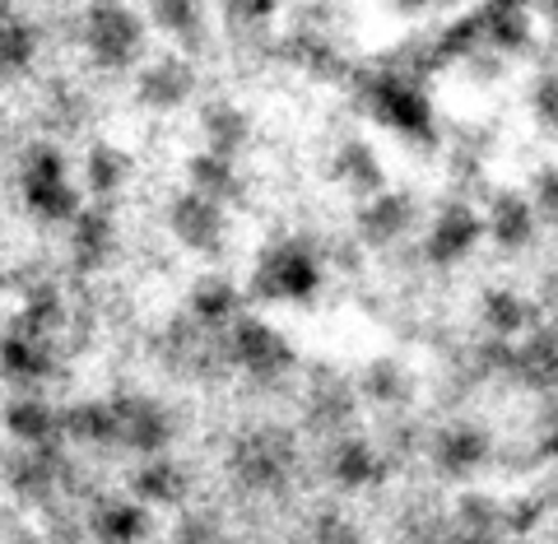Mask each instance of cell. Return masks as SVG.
Segmentation results:
<instances>
[{"label": "cell", "mask_w": 558, "mask_h": 544, "mask_svg": "<svg viewBox=\"0 0 558 544\" xmlns=\"http://www.w3.org/2000/svg\"><path fill=\"white\" fill-rule=\"evenodd\" d=\"M84 57L102 75H126L149 61V20L131 0H89L80 24Z\"/></svg>", "instance_id": "6da1fadb"}, {"label": "cell", "mask_w": 558, "mask_h": 544, "mask_svg": "<svg viewBox=\"0 0 558 544\" xmlns=\"http://www.w3.org/2000/svg\"><path fill=\"white\" fill-rule=\"evenodd\" d=\"M20 196L24 209L47 228H65L84 209V196L70 178V159L57 140H33L20 154Z\"/></svg>", "instance_id": "7a4b0ae2"}, {"label": "cell", "mask_w": 558, "mask_h": 544, "mask_svg": "<svg viewBox=\"0 0 558 544\" xmlns=\"http://www.w3.org/2000/svg\"><path fill=\"white\" fill-rule=\"evenodd\" d=\"M223 359L256 386H270L279 377H289L293 363H299L284 330L270 326L266 317H256V312H242V317L223 330Z\"/></svg>", "instance_id": "3957f363"}, {"label": "cell", "mask_w": 558, "mask_h": 544, "mask_svg": "<svg viewBox=\"0 0 558 544\" xmlns=\"http://www.w3.org/2000/svg\"><path fill=\"white\" fill-rule=\"evenodd\" d=\"M317 289H322V266L312 247L299 238H279L256 256L247 298H256V303H307Z\"/></svg>", "instance_id": "277c9868"}, {"label": "cell", "mask_w": 558, "mask_h": 544, "mask_svg": "<svg viewBox=\"0 0 558 544\" xmlns=\"http://www.w3.org/2000/svg\"><path fill=\"white\" fill-rule=\"evenodd\" d=\"M168 233L182 252L201 256V261H219L229 252V209L205 201L201 191L182 186V191H172V201H168Z\"/></svg>", "instance_id": "5b68a950"}, {"label": "cell", "mask_w": 558, "mask_h": 544, "mask_svg": "<svg viewBox=\"0 0 558 544\" xmlns=\"http://www.w3.org/2000/svg\"><path fill=\"white\" fill-rule=\"evenodd\" d=\"M112 406L121 419V447H126L135 461L140 456H163L172 447L178 419H172L163 400H154L145 391H121V396H112Z\"/></svg>", "instance_id": "8992f818"}, {"label": "cell", "mask_w": 558, "mask_h": 544, "mask_svg": "<svg viewBox=\"0 0 558 544\" xmlns=\"http://www.w3.org/2000/svg\"><path fill=\"white\" fill-rule=\"evenodd\" d=\"M196 94V61L186 51H159L135 70V102L145 112H178Z\"/></svg>", "instance_id": "52a82bcc"}, {"label": "cell", "mask_w": 558, "mask_h": 544, "mask_svg": "<svg viewBox=\"0 0 558 544\" xmlns=\"http://www.w3.org/2000/svg\"><path fill=\"white\" fill-rule=\"evenodd\" d=\"M289 443L279 433H247L238 437L233 451H229V470L242 488H256V494H266V488H279L289 475Z\"/></svg>", "instance_id": "ba28073f"}, {"label": "cell", "mask_w": 558, "mask_h": 544, "mask_svg": "<svg viewBox=\"0 0 558 544\" xmlns=\"http://www.w3.org/2000/svg\"><path fill=\"white\" fill-rule=\"evenodd\" d=\"M65 252H70V266L80 275H98L102 266L112 261L117 252V219H112V205H84L75 219L65 223Z\"/></svg>", "instance_id": "9c48e42d"}, {"label": "cell", "mask_w": 558, "mask_h": 544, "mask_svg": "<svg viewBox=\"0 0 558 544\" xmlns=\"http://www.w3.org/2000/svg\"><path fill=\"white\" fill-rule=\"evenodd\" d=\"M57 349H51L47 336H28L20 326H5L0 336V377L14 382L20 391H38L57 377Z\"/></svg>", "instance_id": "30bf717a"}, {"label": "cell", "mask_w": 558, "mask_h": 544, "mask_svg": "<svg viewBox=\"0 0 558 544\" xmlns=\"http://www.w3.org/2000/svg\"><path fill=\"white\" fill-rule=\"evenodd\" d=\"M0 424H5L14 447H61L65 443V424L61 410L43 400L38 391H14L0 410Z\"/></svg>", "instance_id": "8fae6325"}, {"label": "cell", "mask_w": 558, "mask_h": 544, "mask_svg": "<svg viewBox=\"0 0 558 544\" xmlns=\"http://www.w3.org/2000/svg\"><path fill=\"white\" fill-rule=\"evenodd\" d=\"M154 535V507L131 494H102L89 507V540L94 544H145Z\"/></svg>", "instance_id": "7c38bea8"}, {"label": "cell", "mask_w": 558, "mask_h": 544, "mask_svg": "<svg viewBox=\"0 0 558 544\" xmlns=\"http://www.w3.org/2000/svg\"><path fill=\"white\" fill-rule=\"evenodd\" d=\"M0 475H5L10 494L38 507L57 494V480H61V447H14L5 456V466H0Z\"/></svg>", "instance_id": "4fadbf2b"}, {"label": "cell", "mask_w": 558, "mask_h": 544, "mask_svg": "<svg viewBox=\"0 0 558 544\" xmlns=\"http://www.w3.org/2000/svg\"><path fill=\"white\" fill-rule=\"evenodd\" d=\"M242 312H247V289H242L238 279L219 275V270L201 275L186 293V317L196 326H205V330H215V336H223Z\"/></svg>", "instance_id": "5bb4252c"}, {"label": "cell", "mask_w": 558, "mask_h": 544, "mask_svg": "<svg viewBox=\"0 0 558 544\" xmlns=\"http://www.w3.org/2000/svg\"><path fill=\"white\" fill-rule=\"evenodd\" d=\"M126 494L140 498L145 507H182L191 498V475L182 470V461H172V451L163 456H140L131 480H126Z\"/></svg>", "instance_id": "9a60e30c"}, {"label": "cell", "mask_w": 558, "mask_h": 544, "mask_svg": "<svg viewBox=\"0 0 558 544\" xmlns=\"http://www.w3.org/2000/svg\"><path fill=\"white\" fill-rule=\"evenodd\" d=\"M209 5L215 0H149L145 20L178 51L196 57V51H205V38H209Z\"/></svg>", "instance_id": "2e32d148"}, {"label": "cell", "mask_w": 558, "mask_h": 544, "mask_svg": "<svg viewBox=\"0 0 558 544\" xmlns=\"http://www.w3.org/2000/svg\"><path fill=\"white\" fill-rule=\"evenodd\" d=\"M196 131H201V149L223 154V159H242V149L252 145V117L233 98H209L196 117Z\"/></svg>", "instance_id": "e0dca14e"}, {"label": "cell", "mask_w": 558, "mask_h": 544, "mask_svg": "<svg viewBox=\"0 0 558 544\" xmlns=\"http://www.w3.org/2000/svg\"><path fill=\"white\" fill-rule=\"evenodd\" d=\"M186 186L201 191L205 201H215L223 209L242 205V196H247V182H242V172H238V159H223V154H209V149L186 154Z\"/></svg>", "instance_id": "ac0fdd59"}, {"label": "cell", "mask_w": 558, "mask_h": 544, "mask_svg": "<svg viewBox=\"0 0 558 544\" xmlns=\"http://www.w3.org/2000/svg\"><path fill=\"white\" fill-rule=\"evenodd\" d=\"M131 172H135V159L121 145H112V140H94L84 149V191L102 205H112L131 186Z\"/></svg>", "instance_id": "d6986e66"}, {"label": "cell", "mask_w": 558, "mask_h": 544, "mask_svg": "<svg viewBox=\"0 0 558 544\" xmlns=\"http://www.w3.org/2000/svg\"><path fill=\"white\" fill-rule=\"evenodd\" d=\"M61 424H65V437L80 447H121V419H117V406L112 400H75V406L61 410Z\"/></svg>", "instance_id": "ffe728a7"}, {"label": "cell", "mask_w": 558, "mask_h": 544, "mask_svg": "<svg viewBox=\"0 0 558 544\" xmlns=\"http://www.w3.org/2000/svg\"><path fill=\"white\" fill-rule=\"evenodd\" d=\"M10 326L28 330V336H47L51 340L65 326V298H61V289L51 285V279H28V285L20 289V312H14Z\"/></svg>", "instance_id": "44dd1931"}, {"label": "cell", "mask_w": 558, "mask_h": 544, "mask_svg": "<svg viewBox=\"0 0 558 544\" xmlns=\"http://www.w3.org/2000/svg\"><path fill=\"white\" fill-rule=\"evenodd\" d=\"M38 47H43V33L24 14H5L0 20V84H14L24 80L33 61H38Z\"/></svg>", "instance_id": "7402d4cb"}, {"label": "cell", "mask_w": 558, "mask_h": 544, "mask_svg": "<svg viewBox=\"0 0 558 544\" xmlns=\"http://www.w3.org/2000/svg\"><path fill=\"white\" fill-rule=\"evenodd\" d=\"M215 10L233 33H260L275 24L279 0H215Z\"/></svg>", "instance_id": "603a6c76"}, {"label": "cell", "mask_w": 558, "mask_h": 544, "mask_svg": "<svg viewBox=\"0 0 558 544\" xmlns=\"http://www.w3.org/2000/svg\"><path fill=\"white\" fill-rule=\"evenodd\" d=\"M330 475H336L344 488H359L373 480V451L359 443V437H344V443L330 451Z\"/></svg>", "instance_id": "cb8c5ba5"}, {"label": "cell", "mask_w": 558, "mask_h": 544, "mask_svg": "<svg viewBox=\"0 0 558 544\" xmlns=\"http://www.w3.org/2000/svg\"><path fill=\"white\" fill-rule=\"evenodd\" d=\"M336 178H344V182L363 196V191H373V186L381 182V168H377V159H373L368 145H344L340 159H336Z\"/></svg>", "instance_id": "d4e9b609"}, {"label": "cell", "mask_w": 558, "mask_h": 544, "mask_svg": "<svg viewBox=\"0 0 558 544\" xmlns=\"http://www.w3.org/2000/svg\"><path fill=\"white\" fill-rule=\"evenodd\" d=\"M405 215H410V209H405V201H400V196H377L368 209H363V233H368L373 242H387V238H396L400 233V228H405Z\"/></svg>", "instance_id": "484cf974"}, {"label": "cell", "mask_w": 558, "mask_h": 544, "mask_svg": "<svg viewBox=\"0 0 558 544\" xmlns=\"http://www.w3.org/2000/svg\"><path fill=\"white\" fill-rule=\"evenodd\" d=\"M168 544H229V535H223V521L219 517H209V512H182L178 521H172Z\"/></svg>", "instance_id": "4316f807"}, {"label": "cell", "mask_w": 558, "mask_h": 544, "mask_svg": "<svg viewBox=\"0 0 558 544\" xmlns=\"http://www.w3.org/2000/svg\"><path fill=\"white\" fill-rule=\"evenodd\" d=\"M465 238H475V223H470L465 215H451V219H442V228L433 233V256H457L461 247H465Z\"/></svg>", "instance_id": "83f0119b"}, {"label": "cell", "mask_w": 558, "mask_h": 544, "mask_svg": "<svg viewBox=\"0 0 558 544\" xmlns=\"http://www.w3.org/2000/svg\"><path fill=\"white\" fill-rule=\"evenodd\" d=\"M442 461H447V470H465V466H475L480 461V437L475 433H447L442 437Z\"/></svg>", "instance_id": "f1b7e54d"}, {"label": "cell", "mask_w": 558, "mask_h": 544, "mask_svg": "<svg viewBox=\"0 0 558 544\" xmlns=\"http://www.w3.org/2000/svg\"><path fill=\"white\" fill-rule=\"evenodd\" d=\"M312 544H359V535L344 517H317L312 521Z\"/></svg>", "instance_id": "f546056e"}, {"label": "cell", "mask_w": 558, "mask_h": 544, "mask_svg": "<svg viewBox=\"0 0 558 544\" xmlns=\"http://www.w3.org/2000/svg\"><path fill=\"white\" fill-rule=\"evenodd\" d=\"M368 386H373V396H400V373L391 363H377L368 373Z\"/></svg>", "instance_id": "4dcf8cb0"}, {"label": "cell", "mask_w": 558, "mask_h": 544, "mask_svg": "<svg viewBox=\"0 0 558 544\" xmlns=\"http://www.w3.org/2000/svg\"><path fill=\"white\" fill-rule=\"evenodd\" d=\"M396 5H428V0H396Z\"/></svg>", "instance_id": "1f68e13d"}]
</instances>
